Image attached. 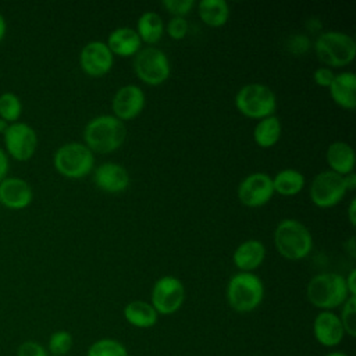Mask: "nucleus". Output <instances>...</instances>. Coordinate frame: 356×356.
I'll return each instance as SVG.
<instances>
[{"mask_svg": "<svg viewBox=\"0 0 356 356\" xmlns=\"http://www.w3.org/2000/svg\"><path fill=\"white\" fill-rule=\"evenodd\" d=\"M125 138V124L114 115L95 117L83 129V145L92 153H111L122 146Z\"/></svg>", "mask_w": 356, "mask_h": 356, "instance_id": "1", "label": "nucleus"}, {"mask_svg": "<svg viewBox=\"0 0 356 356\" xmlns=\"http://www.w3.org/2000/svg\"><path fill=\"white\" fill-rule=\"evenodd\" d=\"M274 245L284 259L302 260L310 253L313 238L305 224L295 218H285L275 227Z\"/></svg>", "mask_w": 356, "mask_h": 356, "instance_id": "2", "label": "nucleus"}, {"mask_svg": "<svg viewBox=\"0 0 356 356\" xmlns=\"http://www.w3.org/2000/svg\"><path fill=\"white\" fill-rule=\"evenodd\" d=\"M306 296L317 309L331 312L342 306L350 295L345 284V277L337 273H320L309 281Z\"/></svg>", "mask_w": 356, "mask_h": 356, "instance_id": "3", "label": "nucleus"}, {"mask_svg": "<svg viewBox=\"0 0 356 356\" xmlns=\"http://www.w3.org/2000/svg\"><path fill=\"white\" fill-rule=\"evenodd\" d=\"M314 51L325 67H345L355 60L356 43L345 32L327 31L316 39Z\"/></svg>", "mask_w": 356, "mask_h": 356, "instance_id": "4", "label": "nucleus"}, {"mask_svg": "<svg viewBox=\"0 0 356 356\" xmlns=\"http://www.w3.org/2000/svg\"><path fill=\"white\" fill-rule=\"evenodd\" d=\"M264 296V285L253 273H236L227 285L228 305L238 313H249L259 307Z\"/></svg>", "mask_w": 356, "mask_h": 356, "instance_id": "5", "label": "nucleus"}, {"mask_svg": "<svg viewBox=\"0 0 356 356\" xmlns=\"http://www.w3.org/2000/svg\"><path fill=\"white\" fill-rule=\"evenodd\" d=\"M53 165L60 175L70 179H79L93 170L95 156L83 143L70 142L56 150Z\"/></svg>", "mask_w": 356, "mask_h": 356, "instance_id": "6", "label": "nucleus"}, {"mask_svg": "<svg viewBox=\"0 0 356 356\" xmlns=\"http://www.w3.org/2000/svg\"><path fill=\"white\" fill-rule=\"evenodd\" d=\"M235 106L248 118L261 120L274 115L277 97L274 92L263 83H248L235 96Z\"/></svg>", "mask_w": 356, "mask_h": 356, "instance_id": "7", "label": "nucleus"}, {"mask_svg": "<svg viewBox=\"0 0 356 356\" xmlns=\"http://www.w3.org/2000/svg\"><path fill=\"white\" fill-rule=\"evenodd\" d=\"M134 71L146 85L157 86L170 78L171 65L163 50L149 46L140 49L135 56Z\"/></svg>", "mask_w": 356, "mask_h": 356, "instance_id": "8", "label": "nucleus"}, {"mask_svg": "<svg viewBox=\"0 0 356 356\" xmlns=\"http://www.w3.org/2000/svg\"><path fill=\"white\" fill-rule=\"evenodd\" d=\"M346 193L343 177L331 170L318 172L309 188V196L313 204L320 209H328L338 204Z\"/></svg>", "mask_w": 356, "mask_h": 356, "instance_id": "9", "label": "nucleus"}, {"mask_svg": "<svg viewBox=\"0 0 356 356\" xmlns=\"http://www.w3.org/2000/svg\"><path fill=\"white\" fill-rule=\"evenodd\" d=\"M3 142L7 156L17 161H26L33 157L38 149L36 131L25 122L10 124L3 134Z\"/></svg>", "mask_w": 356, "mask_h": 356, "instance_id": "10", "label": "nucleus"}, {"mask_svg": "<svg viewBox=\"0 0 356 356\" xmlns=\"http://www.w3.org/2000/svg\"><path fill=\"white\" fill-rule=\"evenodd\" d=\"M150 298L157 314H174L185 300L184 284L174 275H164L154 282Z\"/></svg>", "mask_w": 356, "mask_h": 356, "instance_id": "11", "label": "nucleus"}, {"mask_svg": "<svg viewBox=\"0 0 356 356\" xmlns=\"http://www.w3.org/2000/svg\"><path fill=\"white\" fill-rule=\"evenodd\" d=\"M273 195V178L266 172H252L238 186V199L248 207L264 206Z\"/></svg>", "mask_w": 356, "mask_h": 356, "instance_id": "12", "label": "nucleus"}, {"mask_svg": "<svg viewBox=\"0 0 356 356\" xmlns=\"http://www.w3.org/2000/svg\"><path fill=\"white\" fill-rule=\"evenodd\" d=\"M114 64V56L104 42L92 40L86 43L79 54V65L89 76L106 75Z\"/></svg>", "mask_w": 356, "mask_h": 356, "instance_id": "13", "label": "nucleus"}, {"mask_svg": "<svg viewBox=\"0 0 356 356\" xmlns=\"http://www.w3.org/2000/svg\"><path fill=\"white\" fill-rule=\"evenodd\" d=\"M145 93L139 86L125 85L120 88L111 100L114 117L121 121H128L138 117L145 107Z\"/></svg>", "mask_w": 356, "mask_h": 356, "instance_id": "14", "label": "nucleus"}, {"mask_svg": "<svg viewBox=\"0 0 356 356\" xmlns=\"http://www.w3.org/2000/svg\"><path fill=\"white\" fill-rule=\"evenodd\" d=\"M31 185L18 177H6L0 182V203L10 210H22L32 203Z\"/></svg>", "mask_w": 356, "mask_h": 356, "instance_id": "15", "label": "nucleus"}, {"mask_svg": "<svg viewBox=\"0 0 356 356\" xmlns=\"http://www.w3.org/2000/svg\"><path fill=\"white\" fill-rule=\"evenodd\" d=\"M95 185L107 193L124 192L129 185V174L127 168L118 163H103L93 172Z\"/></svg>", "mask_w": 356, "mask_h": 356, "instance_id": "16", "label": "nucleus"}, {"mask_svg": "<svg viewBox=\"0 0 356 356\" xmlns=\"http://www.w3.org/2000/svg\"><path fill=\"white\" fill-rule=\"evenodd\" d=\"M313 334L320 345L332 348L341 343L345 331L339 316L330 310H323L316 316L313 321Z\"/></svg>", "mask_w": 356, "mask_h": 356, "instance_id": "17", "label": "nucleus"}, {"mask_svg": "<svg viewBox=\"0 0 356 356\" xmlns=\"http://www.w3.org/2000/svg\"><path fill=\"white\" fill-rule=\"evenodd\" d=\"M266 257V246L257 239H248L236 246L232 254V261L242 273H252Z\"/></svg>", "mask_w": 356, "mask_h": 356, "instance_id": "18", "label": "nucleus"}, {"mask_svg": "<svg viewBox=\"0 0 356 356\" xmlns=\"http://www.w3.org/2000/svg\"><path fill=\"white\" fill-rule=\"evenodd\" d=\"M330 96L339 107L353 110L356 106V75L350 71L337 74L328 88Z\"/></svg>", "mask_w": 356, "mask_h": 356, "instance_id": "19", "label": "nucleus"}, {"mask_svg": "<svg viewBox=\"0 0 356 356\" xmlns=\"http://www.w3.org/2000/svg\"><path fill=\"white\" fill-rule=\"evenodd\" d=\"M107 47L113 53V56H120V57H131L136 56L138 51L140 50L142 40L138 36L136 31L128 26H121L114 31L107 38L106 42Z\"/></svg>", "mask_w": 356, "mask_h": 356, "instance_id": "20", "label": "nucleus"}, {"mask_svg": "<svg viewBox=\"0 0 356 356\" xmlns=\"http://www.w3.org/2000/svg\"><path fill=\"white\" fill-rule=\"evenodd\" d=\"M325 159L332 172L339 174L342 177L349 172H353L355 152L349 143L342 140L332 142L327 149Z\"/></svg>", "mask_w": 356, "mask_h": 356, "instance_id": "21", "label": "nucleus"}, {"mask_svg": "<svg viewBox=\"0 0 356 356\" xmlns=\"http://www.w3.org/2000/svg\"><path fill=\"white\" fill-rule=\"evenodd\" d=\"M124 317L136 328H150L157 323L159 314L150 303L143 300H132L124 307Z\"/></svg>", "mask_w": 356, "mask_h": 356, "instance_id": "22", "label": "nucleus"}, {"mask_svg": "<svg viewBox=\"0 0 356 356\" xmlns=\"http://www.w3.org/2000/svg\"><path fill=\"white\" fill-rule=\"evenodd\" d=\"M197 14L206 25L218 28L227 24L229 18V6L224 0H202L197 4Z\"/></svg>", "mask_w": 356, "mask_h": 356, "instance_id": "23", "label": "nucleus"}, {"mask_svg": "<svg viewBox=\"0 0 356 356\" xmlns=\"http://www.w3.org/2000/svg\"><path fill=\"white\" fill-rule=\"evenodd\" d=\"M282 127L281 121L275 115H270L259 120L253 129V139L257 146L263 149L273 147L281 138Z\"/></svg>", "mask_w": 356, "mask_h": 356, "instance_id": "24", "label": "nucleus"}, {"mask_svg": "<svg viewBox=\"0 0 356 356\" xmlns=\"http://www.w3.org/2000/svg\"><path fill=\"white\" fill-rule=\"evenodd\" d=\"M273 178L274 193H280L282 196H295L305 188V175L293 168H285L275 174Z\"/></svg>", "mask_w": 356, "mask_h": 356, "instance_id": "25", "label": "nucleus"}, {"mask_svg": "<svg viewBox=\"0 0 356 356\" xmlns=\"http://www.w3.org/2000/svg\"><path fill=\"white\" fill-rule=\"evenodd\" d=\"M136 33L142 43L156 44L164 33V22L161 17L153 11L143 13L136 22Z\"/></svg>", "mask_w": 356, "mask_h": 356, "instance_id": "26", "label": "nucleus"}, {"mask_svg": "<svg viewBox=\"0 0 356 356\" xmlns=\"http://www.w3.org/2000/svg\"><path fill=\"white\" fill-rule=\"evenodd\" d=\"M22 114V102L13 92H4L0 95V118L7 124H14Z\"/></svg>", "mask_w": 356, "mask_h": 356, "instance_id": "27", "label": "nucleus"}, {"mask_svg": "<svg viewBox=\"0 0 356 356\" xmlns=\"http://www.w3.org/2000/svg\"><path fill=\"white\" fill-rule=\"evenodd\" d=\"M86 356H128V350L120 341L103 338L89 346Z\"/></svg>", "mask_w": 356, "mask_h": 356, "instance_id": "28", "label": "nucleus"}, {"mask_svg": "<svg viewBox=\"0 0 356 356\" xmlns=\"http://www.w3.org/2000/svg\"><path fill=\"white\" fill-rule=\"evenodd\" d=\"M72 335L65 330H57L49 337L47 352L54 356H64L72 348Z\"/></svg>", "mask_w": 356, "mask_h": 356, "instance_id": "29", "label": "nucleus"}, {"mask_svg": "<svg viewBox=\"0 0 356 356\" xmlns=\"http://www.w3.org/2000/svg\"><path fill=\"white\" fill-rule=\"evenodd\" d=\"M343 331L355 337L356 335V296H349L342 305V312L339 316Z\"/></svg>", "mask_w": 356, "mask_h": 356, "instance_id": "30", "label": "nucleus"}, {"mask_svg": "<svg viewBox=\"0 0 356 356\" xmlns=\"http://www.w3.org/2000/svg\"><path fill=\"white\" fill-rule=\"evenodd\" d=\"M161 6L174 17L185 18V15L189 14L195 7V1L193 0H164Z\"/></svg>", "mask_w": 356, "mask_h": 356, "instance_id": "31", "label": "nucleus"}, {"mask_svg": "<svg viewBox=\"0 0 356 356\" xmlns=\"http://www.w3.org/2000/svg\"><path fill=\"white\" fill-rule=\"evenodd\" d=\"M189 29V24L182 17H172L167 24V33L171 39L181 40L186 36Z\"/></svg>", "mask_w": 356, "mask_h": 356, "instance_id": "32", "label": "nucleus"}, {"mask_svg": "<svg viewBox=\"0 0 356 356\" xmlns=\"http://www.w3.org/2000/svg\"><path fill=\"white\" fill-rule=\"evenodd\" d=\"M17 356H49V352L42 343L28 339L19 343L17 348Z\"/></svg>", "mask_w": 356, "mask_h": 356, "instance_id": "33", "label": "nucleus"}, {"mask_svg": "<svg viewBox=\"0 0 356 356\" xmlns=\"http://www.w3.org/2000/svg\"><path fill=\"white\" fill-rule=\"evenodd\" d=\"M310 49V40L306 35H292L288 39V50L295 56H302Z\"/></svg>", "mask_w": 356, "mask_h": 356, "instance_id": "34", "label": "nucleus"}, {"mask_svg": "<svg viewBox=\"0 0 356 356\" xmlns=\"http://www.w3.org/2000/svg\"><path fill=\"white\" fill-rule=\"evenodd\" d=\"M334 71L328 67H318L314 72H313V79L314 82L321 86V88H330L331 82L334 81Z\"/></svg>", "mask_w": 356, "mask_h": 356, "instance_id": "35", "label": "nucleus"}, {"mask_svg": "<svg viewBox=\"0 0 356 356\" xmlns=\"http://www.w3.org/2000/svg\"><path fill=\"white\" fill-rule=\"evenodd\" d=\"M8 167H10L8 156H7V153L4 152V149L0 147V182L7 177Z\"/></svg>", "mask_w": 356, "mask_h": 356, "instance_id": "36", "label": "nucleus"}, {"mask_svg": "<svg viewBox=\"0 0 356 356\" xmlns=\"http://www.w3.org/2000/svg\"><path fill=\"white\" fill-rule=\"evenodd\" d=\"M355 280H356V271L350 270V273L348 274V277H345V284L348 288V292L350 296H356V285H355Z\"/></svg>", "mask_w": 356, "mask_h": 356, "instance_id": "37", "label": "nucleus"}, {"mask_svg": "<svg viewBox=\"0 0 356 356\" xmlns=\"http://www.w3.org/2000/svg\"><path fill=\"white\" fill-rule=\"evenodd\" d=\"M343 184H345L346 191H355V188H356V174L349 172V174L343 175Z\"/></svg>", "mask_w": 356, "mask_h": 356, "instance_id": "38", "label": "nucleus"}, {"mask_svg": "<svg viewBox=\"0 0 356 356\" xmlns=\"http://www.w3.org/2000/svg\"><path fill=\"white\" fill-rule=\"evenodd\" d=\"M348 218L352 227L356 225V199H352L348 209Z\"/></svg>", "mask_w": 356, "mask_h": 356, "instance_id": "39", "label": "nucleus"}, {"mask_svg": "<svg viewBox=\"0 0 356 356\" xmlns=\"http://www.w3.org/2000/svg\"><path fill=\"white\" fill-rule=\"evenodd\" d=\"M345 249H346V252L349 253L350 257H355V254H356V245H355V238L353 236H350L348 239V242H345Z\"/></svg>", "mask_w": 356, "mask_h": 356, "instance_id": "40", "label": "nucleus"}, {"mask_svg": "<svg viewBox=\"0 0 356 356\" xmlns=\"http://www.w3.org/2000/svg\"><path fill=\"white\" fill-rule=\"evenodd\" d=\"M6 32H7V22H6V18L3 17V14L0 13V42L4 39Z\"/></svg>", "mask_w": 356, "mask_h": 356, "instance_id": "41", "label": "nucleus"}, {"mask_svg": "<svg viewBox=\"0 0 356 356\" xmlns=\"http://www.w3.org/2000/svg\"><path fill=\"white\" fill-rule=\"evenodd\" d=\"M8 125H10V124H7L4 120L0 118V134H1V135L6 132V129L8 128Z\"/></svg>", "mask_w": 356, "mask_h": 356, "instance_id": "42", "label": "nucleus"}, {"mask_svg": "<svg viewBox=\"0 0 356 356\" xmlns=\"http://www.w3.org/2000/svg\"><path fill=\"white\" fill-rule=\"evenodd\" d=\"M325 356H348V355H345V353H342V352H331V353H328V355H325Z\"/></svg>", "mask_w": 356, "mask_h": 356, "instance_id": "43", "label": "nucleus"}]
</instances>
